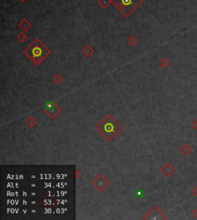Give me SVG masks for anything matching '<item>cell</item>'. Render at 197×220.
<instances>
[{
  "instance_id": "3",
  "label": "cell",
  "mask_w": 197,
  "mask_h": 220,
  "mask_svg": "<svg viewBox=\"0 0 197 220\" xmlns=\"http://www.w3.org/2000/svg\"><path fill=\"white\" fill-rule=\"evenodd\" d=\"M143 2L144 0H112L113 5L126 18L129 17Z\"/></svg>"
},
{
  "instance_id": "10",
  "label": "cell",
  "mask_w": 197,
  "mask_h": 220,
  "mask_svg": "<svg viewBox=\"0 0 197 220\" xmlns=\"http://www.w3.org/2000/svg\"><path fill=\"white\" fill-rule=\"evenodd\" d=\"M97 2L103 9H106L112 3V0H98Z\"/></svg>"
},
{
  "instance_id": "2",
  "label": "cell",
  "mask_w": 197,
  "mask_h": 220,
  "mask_svg": "<svg viewBox=\"0 0 197 220\" xmlns=\"http://www.w3.org/2000/svg\"><path fill=\"white\" fill-rule=\"evenodd\" d=\"M121 129L122 126L116 121L111 115H107L103 121L96 126V130L109 141L111 140Z\"/></svg>"
},
{
  "instance_id": "5",
  "label": "cell",
  "mask_w": 197,
  "mask_h": 220,
  "mask_svg": "<svg viewBox=\"0 0 197 220\" xmlns=\"http://www.w3.org/2000/svg\"><path fill=\"white\" fill-rule=\"evenodd\" d=\"M109 181L107 180L103 175H100L99 176L96 178L93 181V185L97 189H99L100 191H103L105 188L106 187L109 185Z\"/></svg>"
},
{
  "instance_id": "7",
  "label": "cell",
  "mask_w": 197,
  "mask_h": 220,
  "mask_svg": "<svg viewBox=\"0 0 197 220\" xmlns=\"http://www.w3.org/2000/svg\"><path fill=\"white\" fill-rule=\"evenodd\" d=\"M32 24L26 19H23L20 21L19 23V27L22 29V31H28L31 28Z\"/></svg>"
},
{
  "instance_id": "19",
  "label": "cell",
  "mask_w": 197,
  "mask_h": 220,
  "mask_svg": "<svg viewBox=\"0 0 197 220\" xmlns=\"http://www.w3.org/2000/svg\"><path fill=\"white\" fill-rule=\"evenodd\" d=\"M19 1H20L21 2H25L26 1V0H19Z\"/></svg>"
},
{
  "instance_id": "12",
  "label": "cell",
  "mask_w": 197,
  "mask_h": 220,
  "mask_svg": "<svg viewBox=\"0 0 197 220\" xmlns=\"http://www.w3.org/2000/svg\"><path fill=\"white\" fill-rule=\"evenodd\" d=\"M170 65V62L166 58H163V59H162L161 61L160 62V65L163 68H168L169 65Z\"/></svg>"
},
{
  "instance_id": "4",
  "label": "cell",
  "mask_w": 197,
  "mask_h": 220,
  "mask_svg": "<svg viewBox=\"0 0 197 220\" xmlns=\"http://www.w3.org/2000/svg\"><path fill=\"white\" fill-rule=\"evenodd\" d=\"M44 111L52 119L55 118L61 112V109H60L59 107L53 102L48 103L44 108Z\"/></svg>"
},
{
  "instance_id": "1",
  "label": "cell",
  "mask_w": 197,
  "mask_h": 220,
  "mask_svg": "<svg viewBox=\"0 0 197 220\" xmlns=\"http://www.w3.org/2000/svg\"><path fill=\"white\" fill-rule=\"evenodd\" d=\"M23 53L35 65L38 66L50 55L51 51L39 38H35L33 42L24 50Z\"/></svg>"
},
{
  "instance_id": "18",
  "label": "cell",
  "mask_w": 197,
  "mask_h": 220,
  "mask_svg": "<svg viewBox=\"0 0 197 220\" xmlns=\"http://www.w3.org/2000/svg\"><path fill=\"white\" fill-rule=\"evenodd\" d=\"M192 214H193L194 216L197 218V207L193 210V211H192Z\"/></svg>"
},
{
  "instance_id": "9",
  "label": "cell",
  "mask_w": 197,
  "mask_h": 220,
  "mask_svg": "<svg viewBox=\"0 0 197 220\" xmlns=\"http://www.w3.org/2000/svg\"><path fill=\"white\" fill-rule=\"evenodd\" d=\"M82 53H83V55H84L85 56L87 57V58H89L91 55H93V48H91L89 44H88V45H86V46L82 49Z\"/></svg>"
},
{
  "instance_id": "6",
  "label": "cell",
  "mask_w": 197,
  "mask_h": 220,
  "mask_svg": "<svg viewBox=\"0 0 197 220\" xmlns=\"http://www.w3.org/2000/svg\"><path fill=\"white\" fill-rule=\"evenodd\" d=\"M161 172L166 177H170L171 175H173V173L175 172V168L170 163H166L163 167L161 168Z\"/></svg>"
},
{
  "instance_id": "14",
  "label": "cell",
  "mask_w": 197,
  "mask_h": 220,
  "mask_svg": "<svg viewBox=\"0 0 197 220\" xmlns=\"http://www.w3.org/2000/svg\"><path fill=\"white\" fill-rule=\"evenodd\" d=\"M52 81H53V82L55 83V84H58V85H59V84L62 81H63V78H62L61 76H60L59 74H57L56 75H55V76H54V78H52Z\"/></svg>"
},
{
  "instance_id": "8",
  "label": "cell",
  "mask_w": 197,
  "mask_h": 220,
  "mask_svg": "<svg viewBox=\"0 0 197 220\" xmlns=\"http://www.w3.org/2000/svg\"><path fill=\"white\" fill-rule=\"evenodd\" d=\"M180 151L183 156H188L189 154H190L192 151V149L190 146L189 145L188 143H185L182 146L180 149Z\"/></svg>"
},
{
  "instance_id": "11",
  "label": "cell",
  "mask_w": 197,
  "mask_h": 220,
  "mask_svg": "<svg viewBox=\"0 0 197 220\" xmlns=\"http://www.w3.org/2000/svg\"><path fill=\"white\" fill-rule=\"evenodd\" d=\"M17 38V40L19 41V42L23 43V42H25V41H26V40H27L28 37L24 32H21V33H19V35H18L17 38Z\"/></svg>"
},
{
  "instance_id": "16",
  "label": "cell",
  "mask_w": 197,
  "mask_h": 220,
  "mask_svg": "<svg viewBox=\"0 0 197 220\" xmlns=\"http://www.w3.org/2000/svg\"><path fill=\"white\" fill-rule=\"evenodd\" d=\"M192 193L194 195V196H195V197H197V186H195V187L192 189Z\"/></svg>"
},
{
  "instance_id": "13",
  "label": "cell",
  "mask_w": 197,
  "mask_h": 220,
  "mask_svg": "<svg viewBox=\"0 0 197 220\" xmlns=\"http://www.w3.org/2000/svg\"><path fill=\"white\" fill-rule=\"evenodd\" d=\"M127 42H128V44H129L130 46L133 47L135 46V44H137V39H136L134 36H131V37L127 40Z\"/></svg>"
},
{
  "instance_id": "20",
  "label": "cell",
  "mask_w": 197,
  "mask_h": 220,
  "mask_svg": "<svg viewBox=\"0 0 197 220\" xmlns=\"http://www.w3.org/2000/svg\"><path fill=\"white\" fill-rule=\"evenodd\" d=\"M173 1H176V0H173Z\"/></svg>"
},
{
  "instance_id": "15",
  "label": "cell",
  "mask_w": 197,
  "mask_h": 220,
  "mask_svg": "<svg viewBox=\"0 0 197 220\" xmlns=\"http://www.w3.org/2000/svg\"><path fill=\"white\" fill-rule=\"evenodd\" d=\"M26 124L28 125V126L30 127H33L36 124V121H35L34 118L30 117V118H29L27 120H26Z\"/></svg>"
},
{
  "instance_id": "17",
  "label": "cell",
  "mask_w": 197,
  "mask_h": 220,
  "mask_svg": "<svg viewBox=\"0 0 197 220\" xmlns=\"http://www.w3.org/2000/svg\"><path fill=\"white\" fill-rule=\"evenodd\" d=\"M192 127H193L194 129H195V130L197 131V119L194 121L193 123H192Z\"/></svg>"
}]
</instances>
